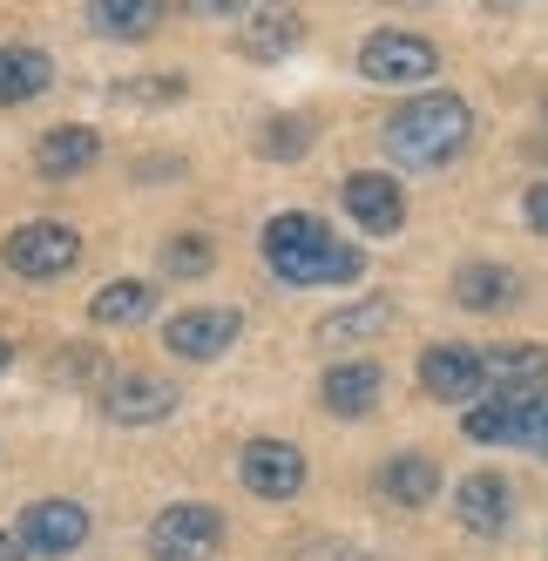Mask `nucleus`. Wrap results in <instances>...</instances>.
Wrapping results in <instances>:
<instances>
[{
  "mask_svg": "<svg viewBox=\"0 0 548 561\" xmlns=\"http://www.w3.org/2000/svg\"><path fill=\"white\" fill-rule=\"evenodd\" d=\"M264 264L285 277V285L311 291V285H352L366 277V251L345 244L332 224H319L311 210H285L264 224Z\"/></svg>",
  "mask_w": 548,
  "mask_h": 561,
  "instance_id": "1",
  "label": "nucleus"
},
{
  "mask_svg": "<svg viewBox=\"0 0 548 561\" xmlns=\"http://www.w3.org/2000/svg\"><path fill=\"white\" fill-rule=\"evenodd\" d=\"M467 142H475V108L447 89L413 95L386 115V156H393L400 170H447Z\"/></svg>",
  "mask_w": 548,
  "mask_h": 561,
  "instance_id": "2",
  "label": "nucleus"
},
{
  "mask_svg": "<svg viewBox=\"0 0 548 561\" xmlns=\"http://www.w3.org/2000/svg\"><path fill=\"white\" fill-rule=\"evenodd\" d=\"M359 75L379 89H426L441 75V48L426 34H407V27H379L359 42Z\"/></svg>",
  "mask_w": 548,
  "mask_h": 561,
  "instance_id": "3",
  "label": "nucleus"
},
{
  "mask_svg": "<svg viewBox=\"0 0 548 561\" xmlns=\"http://www.w3.org/2000/svg\"><path fill=\"white\" fill-rule=\"evenodd\" d=\"M224 548V514L204 501H176L149 520V554L156 561H210Z\"/></svg>",
  "mask_w": 548,
  "mask_h": 561,
  "instance_id": "4",
  "label": "nucleus"
},
{
  "mask_svg": "<svg viewBox=\"0 0 548 561\" xmlns=\"http://www.w3.org/2000/svg\"><path fill=\"white\" fill-rule=\"evenodd\" d=\"M0 257H8L14 277H61V271H75V257H82V237L68 224H55V217H42V224H21Z\"/></svg>",
  "mask_w": 548,
  "mask_h": 561,
  "instance_id": "5",
  "label": "nucleus"
},
{
  "mask_svg": "<svg viewBox=\"0 0 548 561\" xmlns=\"http://www.w3.org/2000/svg\"><path fill=\"white\" fill-rule=\"evenodd\" d=\"M420 386L426 399H441V407H475L488 392V366L475 345H426L420 352Z\"/></svg>",
  "mask_w": 548,
  "mask_h": 561,
  "instance_id": "6",
  "label": "nucleus"
},
{
  "mask_svg": "<svg viewBox=\"0 0 548 561\" xmlns=\"http://www.w3.org/2000/svg\"><path fill=\"white\" fill-rule=\"evenodd\" d=\"M305 42V14L292 0H251L244 21H238V55L244 61H285Z\"/></svg>",
  "mask_w": 548,
  "mask_h": 561,
  "instance_id": "7",
  "label": "nucleus"
},
{
  "mask_svg": "<svg viewBox=\"0 0 548 561\" xmlns=\"http://www.w3.org/2000/svg\"><path fill=\"white\" fill-rule=\"evenodd\" d=\"M345 217L359 224L366 237H400L407 230V196H400V183L386 176V170H359V176H345Z\"/></svg>",
  "mask_w": 548,
  "mask_h": 561,
  "instance_id": "8",
  "label": "nucleus"
},
{
  "mask_svg": "<svg viewBox=\"0 0 548 561\" xmlns=\"http://www.w3.org/2000/svg\"><path fill=\"white\" fill-rule=\"evenodd\" d=\"M244 332V318L238 311H224V305H197V311H176L170 325H163V345L176 358H224L230 345H238Z\"/></svg>",
  "mask_w": 548,
  "mask_h": 561,
  "instance_id": "9",
  "label": "nucleus"
},
{
  "mask_svg": "<svg viewBox=\"0 0 548 561\" xmlns=\"http://www.w3.org/2000/svg\"><path fill=\"white\" fill-rule=\"evenodd\" d=\"M238 467H244V488L258 501H292L305 488V454L292 447V439H251Z\"/></svg>",
  "mask_w": 548,
  "mask_h": 561,
  "instance_id": "10",
  "label": "nucleus"
},
{
  "mask_svg": "<svg viewBox=\"0 0 548 561\" xmlns=\"http://www.w3.org/2000/svg\"><path fill=\"white\" fill-rule=\"evenodd\" d=\"M102 407H109L115 426H156V420L176 413V386L156 379V373H123V379H109Z\"/></svg>",
  "mask_w": 548,
  "mask_h": 561,
  "instance_id": "11",
  "label": "nucleus"
},
{
  "mask_svg": "<svg viewBox=\"0 0 548 561\" xmlns=\"http://www.w3.org/2000/svg\"><path fill=\"white\" fill-rule=\"evenodd\" d=\"M454 514L467 535H507V520H515V488H507L501 473H467L454 488Z\"/></svg>",
  "mask_w": 548,
  "mask_h": 561,
  "instance_id": "12",
  "label": "nucleus"
},
{
  "mask_svg": "<svg viewBox=\"0 0 548 561\" xmlns=\"http://www.w3.org/2000/svg\"><path fill=\"white\" fill-rule=\"evenodd\" d=\"M21 541L34 554H75V548L89 541V514L75 507V501H34L21 514Z\"/></svg>",
  "mask_w": 548,
  "mask_h": 561,
  "instance_id": "13",
  "label": "nucleus"
},
{
  "mask_svg": "<svg viewBox=\"0 0 548 561\" xmlns=\"http://www.w3.org/2000/svg\"><path fill=\"white\" fill-rule=\"evenodd\" d=\"M379 386H386V373L373 366V358H352V366H332L326 373L319 399H326V413H339V420H366L379 407Z\"/></svg>",
  "mask_w": 548,
  "mask_h": 561,
  "instance_id": "14",
  "label": "nucleus"
},
{
  "mask_svg": "<svg viewBox=\"0 0 548 561\" xmlns=\"http://www.w3.org/2000/svg\"><path fill=\"white\" fill-rule=\"evenodd\" d=\"M95 156H102V136H95V129L61 123V129H48L42 142H34V170H42L48 183H61V176H82Z\"/></svg>",
  "mask_w": 548,
  "mask_h": 561,
  "instance_id": "15",
  "label": "nucleus"
},
{
  "mask_svg": "<svg viewBox=\"0 0 548 561\" xmlns=\"http://www.w3.org/2000/svg\"><path fill=\"white\" fill-rule=\"evenodd\" d=\"M522 298V277L515 271H507V264H460L454 271V305L460 311H507V305H515Z\"/></svg>",
  "mask_w": 548,
  "mask_h": 561,
  "instance_id": "16",
  "label": "nucleus"
},
{
  "mask_svg": "<svg viewBox=\"0 0 548 561\" xmlns=\"http://www.w3.org/2000/svg\"><path fill=\"white\" fill-rule=\"evenodd\" d=\"M163 14H170V0H89V21L109 42H142V34L163 27Z\"/></svg>",
  "mask_w": 548,
  "mask_h": 561,
  "instance_id": "17",
  "label": "nucleus"
},
{
  "mask_svg": "<svg viewBox=\"0 0 548 561\" xmlns=\"http://www.w3.org/2000/svg\"><path fill=\"white\" fill-rule=\"evenodd\" d=\"M379 494L393 501V507H426L441 494V467L426 460V454H393L379 467Z\"/></svg>",
  "mask_w": 548,
  "mask_h": 561,
  "instance_id": "18",
  "label": "nucleus"
},
{
  "mask_svg": "<svg viewBox=\"0 0 548 561\" xmlns=\"http://www.w3.org/2000/svg\"><path fill=\"white\" fill-rule=\"evenodd\" d=\"M481 366L494 392H528V386H548V345H494L481 352Z\"/></svg>",
  "mask_w": 548,
  "mask_h": 561,
  "instance_id": "19",
  "label": "nucleus"
},
{
  "mask_svg": "<svg viewBox=\"0 0 548 561\" xmlns=\"http://www.w3.org/2000/svg\"><path fill=\"white\" fill-rule=\"evenodd\" d=\"M55 82V61L42 48H8L0 55V108H21Z\"/></svg>",
  "mask_w": 548,
  "mask_h": 561,
  "instance_id": "20",
  "label": "nucleus"
},
{
  "mask_svg": "<svg viewBox=\"0 0 548 561\" xmlns=\"http://www.w3.org/2000/svg\"><path fill=\"white\" fill-rule=\"evenodd\" d=\"M393 318H400L393 298H359V305H345V311L326 318V325H319V345H359V339H379Z\"/></svg>",
  "mask_w": 548,
  "mask_h": 561,
  "instance_id": "21",
  "label": "nucleus"
},
{
  "mask_svg": "<svg viewBox=\"0 0 548 561\" xmlns=\"http://www.w3.org/2000/svg\"><path fill=\"white\" fill-rule=\"evenodd\" d=\"M149 285H142V277H123V285H109V291H95V305H89V318H95V325H136V318L149 311Z\"/></svg>",
  "mask_w": 548,
  "mask_h": 561,
  "instance_id": "22",
  "label": "nucleus"
},
{
  "mask_svg": "<svg viewBox=\"0 0 548 561\" xmlns=\"http://www.w3.org/2000/svg\"><path fill=\"white\" fill-rule=\"evenodd\" d=\"M507 399H515V447H528V454L548 460V386L507 392Z\"/></svg>",
  "mask_w": 548,
  "mask_h": 561,
  "instance_id": "23",
  "label": "nucleus"
},
{
  "mask_svg": "<svg viewBox=\"0 0 548 561\" xmlns=\"http://www.w3.org/2000/svg\"><path fill=\"white\" fill-rule=\"evenodd\" d=\"M258 149L264 156H305L311 149V123H305V115H278V123H264Z\"/></svg>",
  "mask_w": 548,
  "mask_h": 561,
  "instance_id": "24",
  "label": "nucleus"
},
{
  "mask_svg": "<svg viewBox=\"0 0 548 561\" xmlns=\"http://www.w3.org/2000/svg\"><path fill=\"white\" fill-rule=\"evenodd\" d=\"M210 257H217V251L204 244V237H176V244L163 251V271H170V277H204Z\"/></svg>",
  "mask_w": 548,
  "mask_h": 561,
  "instance_id": "25",
  "label": "nucleus"
},
{
  "mask_svg": "<svg viewBox=\"0 0 548 561\" xmlns=\"http://www.w3.org/2000/svg\"><path fill=\"white\" fill-rule=\"evenodd\" d=\"M183 82H123L115 89V102H176Z\"/></svg>",
  "mask_w": 548,
  "mask_h": 561,
  "instance_id": "26",
  "label": "nucleus"
},
{
  "mask_svg": "<svg viewBox=\"0 0 548 561\" xmlns=\"http://www.w3.org/2000/svg\"><path fill=\"white\" fill-rule=\"evenodd\" d=\"M522 224H528L535 237H548V183H528V196H522Z\"/></svg>",
  "mask_w": 548,
  "mask_h": 561,
  "instance_id": "27",
  "label": "nucleus"
},
{
  "mask_svg": "<svg viewBox=\"0 0 548 561\" xmlns=\"http://www.w3.org/2000/svg\"><path fill=\"white\" fill-rule=\"evenodd\" d=\"M190 8H197V14H244L251 0H190Z\"/></svg>",
  "mask_w": 548,
  "mask_h": 561,
  "instance_id": "28",
  "label": "nucleus"
},
{
  "mask_svg": "<svg viewBox=\"0 0 548 561\" xmlns=\"http://www.w3.org/2000/svg\"><path fill=\"white\" fill-rule=\"evenodd\" d=\"M0 561H27V548H21V535H0Z\"/></svg>",
  "mask_w": 548,
  "mask_h": 561,
  "instance_id": "29",
  "label": "nucleus"
},
{
  "mask_svg": "<svg viewBox=\"0 0 548 561\" xmlns=\"http://www.w3.org/2000/svg\"><path fill=\"white\" fill-rule=\"evenodd\" d=\"M8 366H14V345H8V339H0V373H8Z\"/></svg>",
  "mask_w": 548,
  "mask_h": 561,
  "instance_id": "30",
  "label": "nucleus"
},
{
  "mask_svg": "<svg viewBox=\"0 0 548 561\" xmlns=\"http://www.w3.org/2000/svg\"><path fill=\"white\" fill-rule=\"evenodd\" d=\"M386 8H434V0H386Z\"/></svg>",
  "mask_w": 548,
  "mask_h": 561,
  "instance_id": "31",
  "label": "nucleus"
},
{
  "mask_svg": "<svg viewBox=\"0 0 548 561\" xmlns=\"http://www.w3.org/2000/svg\"><path fill=\"white\" fill-rule=\"evenodd\" d=\"M541 108H548V95H541Z\"/></svg>",
  "mask_w": 548,
  "mask_h": 561,
  "instance_id": "32",
  "label": "nucleus"
}]
</instances>
